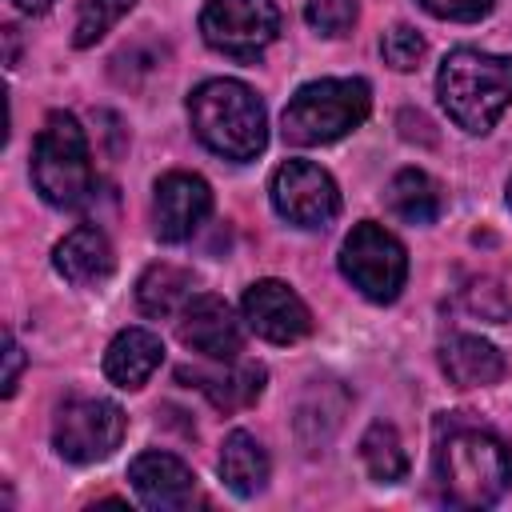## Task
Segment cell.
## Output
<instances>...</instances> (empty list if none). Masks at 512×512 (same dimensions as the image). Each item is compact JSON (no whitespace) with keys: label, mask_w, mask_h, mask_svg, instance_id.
<instances>
[{"label":"cell","mask_w":512,"mask_h":512,"mask_svg":"<svg viewBox=\"0 0 512 512\" xmlns=\"http://www.w3.org/2000/svg\"><path fill=\"white\" fill-rule=\"evenodd\" d=\"M380 52H384V64L396 68V72H412L420 60H424V36L408 24H396L384 32L380 40Z\"/></svg>","instance_id":"23"},{"label":"cell","mask_w":512,"mask_h":512,"mask_svg":"<svg viewBox=\"0 0 512 512\" xmlns=\"http://www.w3.org/2000/svg\"><path fill=\"white\" fill-rule=\"evenodd\" d=\"M176 376L188 388H200L212 400V408H220V412H240V408L256 404L264 392V380H268L264 368L252 360H240L228 368H180Z\"/></svg>","instance_id":"15"},{"label":"cell","mask_w":512,"mask_h":512,"mask_svg":"<svg viewBox=\"0 0 512 512\" xmlns=\"http://www.w3.org/2000/svg\"><path fill=\"white\" fill-rule=\"evenodd\" d=\"M360 460H364L368 476L380 480V484H396V480L408 476L404 440H400V432H396L392 424H384V420L368 424V432L360 436Z\"/></svg>","instance_id":"21"},{"label":"cell","mask_w":512,"mask_h":512,"mask_svg":"<svg viewBox=\"0 0 512 512\" xmlns=\"http://www.w3.org/2000/svg\"><path fill=\"white\" fill-rule=\"evenodd\" d=\"M160 360H164V344L156 332L124 328L112 336V344L104 352V376L116 388H144V380L160 368Z\"/></svg>","instance_id":"16"},{"label":"cell","mask_w":512,"mask_h":512,"mask_svg":"<svg viewBox=\"0 0 512 512\" xmlns=\"http://www.w3.org/2000/svg\"><path fill=\"white\" fill-rule=\"evenodd\" d=\"M388 208L404 220V224H432L444 208L440 184L420 172V168H400L388 184Z\"/></svg>","instance_id":"20"},{"label":"cell","mask_w":512,"mask_h":512,"mask_svg":"<svg viewBox=\"0 0 512 512\" xmlns=\"http://www.w3.org/2000/svg\"><path fill=\"white\" fill-rule=\"evenodd\" d=\"M128 480H132L140 504L156 508V512H180L196 500V472L180 456L160 452V448L140 452L128 464Z\"/></svg>","instance_id":"13"},{"label":"cell","mask_w":512,"mask_h":512,"mask_svg":"<svg viewBox=\"0 0 512 512\" xmlns=\"http://www.w3.org/2000/svg\"><path fill=\"white\" fill-rule=\"evenodd\" d=\"M340 272L372 304H392L408 280V252L384 224H356L340 248Z\"/></svg>","instance_id":"6"},{"label":"cell","mask_w":512,"mask_h":512,"mask_svg":"<svg viewBox=\"0 0 512 512\" xmlns=\"http://www.w3.org/2000/svg\"><path fill=\"white\" fill-rule=\"evenodd\" d=\"M132 4L136 0H84L80 16H76V28H72V44L76 48H92L112 24H120L132 12Z\"/></svg>","instance_id":"22"},{"label":"cell","mask_w":512,"mask_h":512,"mask_svg":"<svg viewBox=\"0 0 512 512\" xmlns=\"http://www.w3.org/2000/svg\"><path fill=\"white\" fill-rule=\"evenodd\" d=\"M192 272L176 264H148L136 280V304L144 316H172L192 300Z\"/></svg>","instance_id":"19"},{"label":"cell","mask_w":512,"mask_h":512,"mask_svg":"<svg viewBox=\"0 0 512 512\" xmlns=\"http://www.w3.org/2000/svg\"><path fill=\"white\" fill-rule=\"evenodd\" d=\"M436 96L464 132H488L512 104V56L456 48L436 72Z\"/></svg>","instance_id":"3"},{"label":"cell","mask_w":512,"mask_h":512,"mask_svg":"<svg viewBox=\"0 0 512 512\" xmlns=\"http://www.w3.org/2000/svg\"><path fill=\"white\" fill-rule=\"evenodd\" d=\"M20 368H24V352H20L16 336H12V332H4V396H12V392H16Z\"/></svg>","instance_id":"26"},{"label":"cell","mask_w":512,"mask_h":512,"mask_svg":"<svg viewBox=\"0 0 512 512\" xmlns=\"http://www.w3.org/2000/svg\"><path fill=\"white\" fill-rule=\"evenodd\" d=\"M440 368L456 388H484L504 376V356L480 336H452L440 344Z\"/></svg>","instance_id":"17"},{"label":"cell","mask_w":512,"mask_h":512,"mask_svg":"<svg viewBox=\"0 0 512 512\" xmlns=\"http://www.w3.org/2000/svg\"><path fill=\"white\" fill-rule=\"evenodd\" d=\"M220 480L236 496H244V500L256 496V492H264V484H268V452H264V444L252 432L236 428V432L224 436V448H220Z\"/></svg>","instance_id":"18"},{"label":"cell","mask_w":512,"mask_h":512,"mask_svg":"<svg viewBox=\"0 0 512 512\" xmlns=\"http://www.w3.org/2000/svg\"><path fill=\"white\" fill-rule=\"evenodd\" d=\"M188 116H192L196 140L232 164L256 160L268 144V112H264L260 96L240 80L216 76V80H204L200 88H192Z\"/></svg>","instance_id":"2"},{"label":"cell","mask_w":512,"mask_h":512,"mask_svg":"<svg viewBox=\"0 0 512 512\" xmlns=\"http://www.w3.org/2000/svg\"><path fill=\"white\" fill-rule=\"evenodd\" d=\"M12 4H16L20 12H32V16H36V12H44L52 0H12Z\"/></svg>","instance_id":"27"},{"label":"cell","mask_w":512,"mask_h":512,"mask_svg":"<svg viewBox=\"0 0 512 512\" xmlns=\"http://www.w3.org/2000/svg\"><path fill=\"white\" fill-rule=\"evenodd\" d=\"M32 184L52 208H80L92 196V152L76 116L48 112L32 144Z\"/></svg>","instance_id":"5"},{"label":"cell","mask_w":512,"mask_h":512,"mask_svg":"<svg viewBox=\"0 0 512 512\" xmlns=\"http://www.w3.org/2000/svg\"><path fill=\"white\" fill-rule=\"evenodd\" d=\"M304 20L320 36H348L356 24V0H308Z\"/></svg>","instance_id":"24"},{"label":"cell","mask_w":512,"mask_h":512,"mask_svg":"<svg viewBox=\"0 0 512 512\" xmlns=\"http://www.w3.org/2000/svg\"><path fill=\"white\" fill-rule=\"evenodd\" d=\"M52 264H56V272H60L68 284L92 288V284H100V280L112 276L116 256H112L108 236H104L96 224H80V228H72V232L52 248Z\"/></svg>","instance_id":"14"},{"label":"cell","mask_w":512,"mask_h":512,"mask_svg":"<svg viewBox=\"0 0 512 512\" xmlns=\"http://www.w3.org/2000/svg\"><path fill=\"white\" fill-rule=\"evenodd\" d=\"M128 416L112 400H68L52 420V448L68 464H96L108 460L124 440Z\"/></svg>","instance_id":"8"},{"label":"cell","mask_w":512,"mask_h":512,"mask_svg":"<svg viewBox=\"0 0 512 512\" xmlns=\"http://www.w3.org/2000/svg\"><path fill=\"white\" fill-rule=\"evenodd\" d=\"M436 484L456 508H488L512 488V448L484 424H436Z\"/></svg>","instance_id":"1"},{"label":"cell","mask_w":512,"mask_h":512,"mask_svg":"<svg viewBox=\"0 0 512 512\" xmlns=\"http://www.w3.org/2000/svg\"><path fill=\"white\" fill-rule=\"evenodd\" d=\"M180 340H184V348H192L216 364H228L240 356L244 328H240L236 312L228 308V300L204 292L180 308Z\"/></svg>","instance_id":"11"},{"label":"cell","mask_w":512,"mask_h":512,"mask_svg":"<svg viewBox=\"0 0 512 512\" xmlns=\"http://www.w3.org/2000/svg\"><path fill=\"white\" fill-rule=\"evenodd\" d=\"M200 36L232 60H256L280 36V8L272 0H204Z\"/></svg>","instance_id":"7"},{"label":"cell","mask_w":512,"mask_h":512,"mask_svg":"<svg viewBox=\"0 0 512 512\" xmlns=\"http://www.w3.org/2000/svg\"><path fill=\"white\" fill-rule=\"evenodd\" d=\"M492 4H496V0H420L424 12H432V16H440V20H456V24H472V20L488 16Z\"/></svg>","instance_id":"25"},{"label":"cell","mask_w":512,"mask_h":512,"mask_svg":"<svg viewBox=\"0 0 512 512\" xmlns=\"http://www.w3.org/2000/svg\"><path fill=\"white\" fill-rule=\"evenodd\" d=\"M272 208L296 228H324L340 212L336 180L312 160H284L272 172Z\"/></svg>","instance_id":"9"},{"label":"cell","mask_w":512,"mask_h":512,"mask_svg":"<svg viewBox=\"0 0 512 512\" xmlns=\"http://www.w3.org/2000/svg\"><path fill=\"white\" fill-rule=\"evenodd\" d=\"M212 212V188L196 176V172H168L156 184V200H152V228L164 244H180L188 240L204 216Z\"/></svg>","instance_id":"12"},{"label":"cell","mask_w":512,"mask_h":512,"mask_svg":"<svg viewBox=\"0 0 512 512\" xmlns=\"http://www.w3.org/2000/svg\"><path fill=\"white\" fill-rule=\"evenodd\" d=\"M508 208H512V180H508Z\"/></svg>","instance_id":"28"},{"label":"cell","mask_w":512,"mask_h":512,"mask_svg":"<svg viewBox=\"0 0 512 512\" xmlns=\"http://www.w3.org/2000/svg\"><path fill=\"white\" fill-rule=\"evenodd\" d=\"M244 324L268 344H296L312 328L308 304L284 280H256L240 300Z\"/></svg>","instance_id":"10"},{"label":"cell","mask_w":512,"mask_h":512,"mask_svg":"<svg viewBox=\"0 0 512 512\" xmlns=\"http://www.w3.org/2000/svg\"><path fill=\"white\" fill-rule=\"evenodd\" d=\"M372 112V88L360 76H324V80H308L296 88V96L288 100L280 124H284V140L300 144V148H316V144H332L340 136H348L352 128H360Z\"/></svg>","instance_id":"4"}]
</instances>
